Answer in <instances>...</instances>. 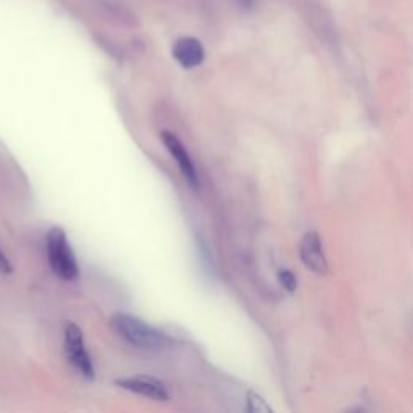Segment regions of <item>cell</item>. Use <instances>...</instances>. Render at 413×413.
<instances>
[{
    "label": "cell",
    "mask_w": 413,
    "mask_h": 413,
    "mask_svg": "<svg viewBox=\"0 0 413 413\" xmlns=\"http://www.w3.org/2000/svg\"><path fill=\"white\" fill-rule=\"evenodd\" d=\"M112 328L124 340H128L129 344L136 347H141V349H161V347L168 343L163 333L157 331L155 328L149 326L147 323H144L142 320L128 313L113 315Z\"/></svg>",
    "instance_id": "6da1fadb"
},
{
    "label": "cell",
    "mask_w": 413,
    "mask_h": 413,
    "mask_svg": "<svg viewBox=\"0 0 413 413\" xmlns=\"http://www.w3.org/2000/svg\"><path fill=\"white\" fill-rule=\"evenodd\" d=\"M47 257L52 272L65 281H75L80 274L76 257L62 228H52L47 235Z\"/></svg>",
    "instance_id": "7a4b0ae2"
},
{
    "label": "cell",
    "mask_w": 413,
    "mask_h": 413,
    "mask_svg": "<svg viewBox=\"0 0 413 413\" xmlns=\"http://www.w3.org/2000/svg\"><path fill=\"white\" fill-rule=\"evenodd\" d=\"M65 354H67L70 363L85 376L86 380H94L95 370L91 357H89L85 339H82L81 329L75 323H68L65 326Z\"/></svg>",
    "instance_id": "3957f363"
},
{
    "label": "cell",
    "mask_w": 413,
    "mask_h": 413,
    "mask_svg": "<svg viewBox=\"0 0 413 413\" xmlns=\"http://www.w3.org/2000/svg\"><path fill=\"white\" fill-rule=\"evenodd\" d=\"M115 385L119 386L124 391L139 394V396L154 399V400H163L170 399V394L166 391V386L157 378H152V376H133V378H122L117 380Z\"/></svg>",
    "instance_id": "277c9868"
},
{
    "label": "cell",
    "mask_w": 413,
    "mask_h": 413,
    "mask_svg": "<svg viewBox=\"0 0 413 413\" xmlns=\"http://www.w3.org/2000/svg\"><path fill=\"white\" fill-rule=\"evenodd\" d=\"M161 142L165 144V147L168 149V152L173 155V159L179 166V170L184 175V178L188 179V183L193 186V188H199V175H197V170L191 160V155L186 151L184 144L178 139V137L170 133V131H163L160 134Z\"/></svg>",
    "instance_id": "5b68a950"
},
{
    "label": "cell",
    "mask_w": 413,
    "mask_h": 413,
    "mask_svg": "<svg viewBox=\"0 0 413 413\" xmlns=\"http://www.w3.org/2000/svg\"><path fill=\"white\" fill-rule=\"evenodd\" d=\"M301 259L304 265L316 274L328 273L326 255L323 252L321 239L318 232H307L301 242Z\"/></svg>",
    "instance_id": "8992f818"
},
{
    "label": "cell",
    "mask_w": 413,
    "mask_h": 413,
    "mask_svg": "<svg viewBox=\"0 0 413 413\" xmlns=\"http://www.w3.org/2000/svg\"><path fill=\"white\" fill-rule=\"evenodd\" d=\"M171 53L173 58L186 70L197 68L205 58V50H203L202 43L193 36H184V38L178 39L173 45Z\"/></svg>",
    "instance_id": "52a82bcc"
},
{
    "label": "cell",
    "mask_w": 413,
    "mask_h": 413,
    "mask_svg": "<svg viewBox=\"0 0 413 413\" xmlns=\"http://www.w3.org/2000/svg\"><path fill=\"white\" fill-rule=\"evenodd\" d=\"M95 5H97L100 14L113 23H118L124 28L139 26V16L124 0H95Z\"/></svg>",
    "instance_id": "ba28073f"
},
{
    "label": "cell",
    "mask_w": 413,
    "mask_h": 413,
    "mask_svg": "<svg viewBox=\"0 0 413 413\" xmlns=\"http://www.w3.org/2000/svg\"><path fill=\"white\" fill-rule=\"evenodd\" d=\"M304 14L307 15V21L312 25L318 34H334V21L331 16V11L321 4L309 2L305 5Z\"/></svg>",
    "instance_id": "9c48e42d"
},
{
    "label": "cell",
    "mask_w": 413,
    "mask_h": 413,
    "mask_svg": "<svg viewBox=\"0 0 413 413\" xmlns=\"http://www.w3.org/2000/svg\"><path fill=\"white\" fill-rule=\"evenodd\" d=\"M247 410L249 412H254V413H270L272 412V407L267 405L265 400H263L259 394L255 392H249L247 396Z\"/></svg>",
    "instance_id": "30bf717a"
},
{
    "label": "cell",
    "mask_w": 413,
    "mask_h": 413,
    "mask_svg": "<svg viewBox=\"0 0 413 413\" xmlns=\"http://www.w3.org/2000/svg\"><path fill=\"white\" fill-rule=\"evenodd\" d=\"M278 281H279V284L284 287L286 291H289V292H294L296 291V287H297V279L294 277V273H292L291 270H279L278 272Z\"/></svg>",
    "instance_id": "8fae6325"
},
{
    "label": "cell",
    "mask_w": 413,
    "mask_h": 413,
    "mask_svg": "<svg viewBox=\"0 0 413 413\" xmlns=\"http://www.w3.org/2000/svg\"><path fill=\"white\" fill-rule=\"evenodd\" d=\"M0 272L2 273H10L11 272V265L7 259V255L4 254V250L0 249Z\"/></svg>",
    "instance_id": "7c38bea8"
},
{
    "label": "cell",
    "mask_w": 413,
    "mask_h": 413,
    "mask_svg": "<svg viewBox=\"0 0 413 413\" xmlns=\"http://www.w3.org/2000/svg\"><path fill=\"white\" fill-rule=\"evenodd\" d=\"M242 2H244V4H254L255 0H242Z\"/></svg>",
    "instance_id": "4fadbf2b"
}]
</instances>
